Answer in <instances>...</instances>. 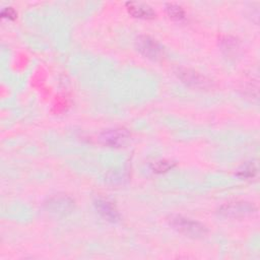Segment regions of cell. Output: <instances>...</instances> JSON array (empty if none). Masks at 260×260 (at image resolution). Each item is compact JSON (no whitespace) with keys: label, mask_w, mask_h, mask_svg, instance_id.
<instances>
[{"label":"cell","mask_w":260,"mask_h":260,"mask_svg":"<svg viewBox=\"0 0 260 260\" xmlns=\"http://www.w3.org/2000/svg\"><path fill=\"white\" fill-rule=\"evenodd\" d=\"M168 221L173 229L189 237L199 238L204 236L207 232L206 228L202 223L182 215H171Z\"/></svg>","instance_id":"6da1fadb"},{"label":"cell","mask_w":260,"mask_h":260,"mask_svg":"<svg viewBox=\"0 0 260 260\" xmlns=\"http://www.w3.org/2000/svg\"><path fill=\"white\" fill-rule=\"evenodd\" d=\"M256 211L254 204L246 201H234L221 205L218 208V213L223 217L239 218L253 214Z\"/></svg>","instance_id":"7a4b0ae2"},{"label":"cell","mask_w":260,"mask_h":260,"mask_svg":"<svg viewBox=\"0 0 260 260\" xmlns=\"http://www.w3.org/2000/svg\"><path fill=\"white\" fill-rule=\"evenodd\" d=\"M136 50L150 60H158L164 55V49L158 42L148 36H139L135 40Z\"/></svg>","instance_id":"3957f363"},{"label":"cell","mask_w":260,"mask_h":260,"mask_svg":"<svg viewBox=\"0 0 260 260\" xmlns=\"http://www.w3.org/2000/svg\"><path fill=\"white\" fill-rule=\"evenodd\" d=\"M177 76L187 85L194 87V88H200V89H207L212 86L211 81L205 77L204 75L200 74L199 72L186 68V67H179L176 70Z\"/></svg>","instance_id":"277c9868"},{"label":"cell","mask_w":260,"mask_h":260,"mask_svg":"<svg viewBox=\"0 0 260 260\" xmlns=\"http://www.w3.org/2000/svg\"><path fill=\"white\" fill-rule=\"evenodd\" d=\"M129 131L122 127L107 129L100 135L101 142L110 147H122L129 141Z\"/></svg>","instance_id":"5b68a950"},{"label":"cell","mask_w":260,"mask_h":260,"mask_svg":"<svg viewBox=\"0 0 260 260\" xmlns=\"http://www.w3.org/2000/svg\"><path fill=\"white\" fill-rule=\"evenodd\" d=\"M45 207L52 213L65 215L74 209V201L66 195H54L45 202Z\"/></svg>","instance_id":"8992f818"},{"label":"cell","mask_w":260,"mask_h":260,"mask_svg":"<svg viewBox=\"0 0 260 260\" xmlns=\"http://www.w3.org/2000/svg\"><path fill=\"white\" fill-rule=\"evenodd\" d=\"M94 207L100 215L108 221L117 222L120 219V213L115 204L106 199H96L94 201Z\"/></svg>","instance_id":"52a82bcc"},{"label":"cell","mask_w":260,"mask_h":260,"mask_svg":"<svg viewBox=\"0 0 260 260\" xmlns=\"http://www.w3.org/2000/svg\"><path fill=\"white\" fill-rule=\"evenodd\" d=\"M126 9L133 17L140 19H152L155 17V11L146 3L129 1L126 2Z\"/></svg>","instance_id":"ba28073f"},{"label":"cell","mask_w":260,"mask_h":260,"mask_svg":"<svg viewBox=\"0 0 260 260\" xmlns=\"http://www.w3.org/2000/svg\"><path fill=\"white\" fill-rule=\"evenodd\" d=\"M166 12L173 19L181 20L185 17V10L183 7L175 3H168L166 5Z\"/></svg>","instance_id":"9c48e42d"},{"label":"cell","mask_w":260,"mask_h":260,"mask_svg":"<svg viewBox=\"0 0 260 260\" xmlns=\"http://www.w3.org/2000/svg\"><path fill=\"white\" fill-rule=\"evenodd\" d=\"M174 167H175L174 161L168 160V159H160L151 165V170L154 173L161 174V173H166V172L172 170Z\"/></svg>","instance_id":"30bf717a"},{"label":"cell","mask_w":260,"mask_h":260,"mask_svg":"<svg viewBox=\"0 0 260 260\" xmlns=\"http://www.w3.org/2000/svg\"><path fill=\"white\" fill-rule=\"evenodd\" d=\"M255 174H256V168H255L254 165H252V164H249V165L244 166V167L238 172V175H239L240 177H244V178H251V177H254Z\"/></svg>","instance_id":"8fae6325"},{"label":"cell","mask_w":260,"mask_h":260,"mask_svg":"<svg viewBox=\"0 0 260 260\" xmlns=\"http://www.w3.org/2000/svg\"><path fill=\"white\" fill-rule=\"evenodd\" d=\"M1 16L3 18H7V19H15L17 16V12L14 10V8L12 7H5L2 9L1 11Z\"/></svg>","instance_id":"7c38bea8"}]
</instances>
